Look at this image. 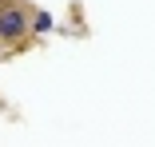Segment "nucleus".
Instances as JSON below:
<instances>
[{
    "mask_svg": "<svg viewBox=\"0 0 155 147\" xmlns=\"http://www.w3.org/2000/svg\"><path fill=\"white\" fill-rule=\"evenodd\" d=\"M28 32H32V16L20 4H0V40L4 44H20Z\"/></svg>",
    "mask_w": 155,
    "mask_h": 147,
    "instance_id": "nucleus-1",
    "label": "nucleus"
},
{
    "mask_svg": "<svg viewBox=\"0 0 155 147\" xmlns=\"http://www.w3.org/2000/svg\"><path fill=\"white\" fill-rule=\"evenodd\" d=\"M32 28H36V32H52V28H56L52 12H36V16H32Z\"/></svg>",
    "mask_w": 155,
    "mask_h": 147,
    "instance_id": "nucleus-2",
    "label": "nucleus"
}]
</instances>
